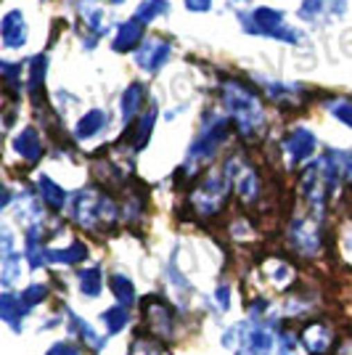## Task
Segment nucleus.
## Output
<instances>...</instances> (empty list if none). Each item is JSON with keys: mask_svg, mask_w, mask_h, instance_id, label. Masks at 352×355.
Listing matches in <instances>:
<instances>
[{"mask_svg": "<svg viewBox=\"0 0 352 355\" xmlns=\"http://www.w3.org/2000/svg\"><path fill=\"white\" fill-rule=\"evenodd\" d=\"M16 148H19V151H21V157H27L30 162L40 157V144H37V138H35L32 130H27V133L16 141Z\"/></svg>", "mask_w": 352, "mask_h": 355, "instance_id": "obj_8", "label": "nucleus"}, {"mask_svg": "<svg viewBox=\"0 0 352 355\" xmlns=\"http://www.w3.org/2000/svg\"><path fill=\"white\" fill-rule=\"evenodd\" d=\"M337 355H352V340L342 342V345H339V350H337Z\"/></svg>", "mask_w": 352, "mask_h": 355, "instance_id": "obj_15", "label": "nucleus"}, {"mask_svg": "<svg viewBox=\"0 0 352 355\" xmlns=\"http://www.w3.org/2000/svg\"><path fill=\"white\" fill-rule=\"evenodd\" d=\"M40 191H43L45 202L48 205H53V207H64V202H67V193L61 191L59 186L53 183V180H48V178H40Z\"/></svg>", "mask_w": 352, "mask_h": 355, "instance_id": "obj_5", "label": "nucleus"}, {"mask_svg": "<svg viewBox=\"0 0 352 355\" xmlns=\"http://www.w3.org/2000/svg\"><path fill=\"white\" fill-rule=\"evenodd\" d=\"M143 315H146L148 329L157 337H170L173 334V308L159 300V297H146L143 300Z\"/></svg>", "mask_w": 352, "mask_h": 355, "instance_id": "obj_1", "label": "nucleus"}, {"mask_svg": "<svg viewBox=\"0 0 352 355\" xmlns=\"http://www.w3.org/2000/svg\"><path fill=\"white\" fill-rule=\"evenodd\" d=\"M347 175H350V180H352V159L347 162Z\"/></svg>", "mask_w": 352, "mask_h": 355, "instance_id": "obj_17", "label": "nucleus"}, {"mask_svg": "<svg viewBox=\"0 0 352 355\" xmlns=\"http://www.w3.org/2000/svg\"><path fill=\"white\" fill-rule=\"evenodd\" d=\"M132 355H157V347H151V345H143V342H138V345L132 347Z\"/></svg>", "mask_w": 352, "mask_h": 355, "instance_id": "obj_14", "label": "nucleus"}, {"mask_svg": "<svg viewBox=\"0 0 352 355\" xmlns=\"http://www.w3.org/2000/svg\"><path fill=\"white\" fill-rule=\"evenodd\" d=\"M80 286H82V295L96 297L101 292V270L98 268H88L80 273Z\"/></svg>", "mask_w": 352, "mask_h": 355, "instance_id": "obj_4", "label": "nucleus"}, {"mask_svg": "<svg viewBox=\"0 0 352 355\" xmlns=\"http://www.w3.org/2000/svg\"><path fill=\"white\" fill-rule=\"evenodd\" d=\"M289 146H292V154L297 159H305L310 151H313V138L308 133H294V138L289 141Z\"/></svg>", "mask_w": 352, "mask_h": 355, "instance_id": "obj_9", "label": "nucleus"}, {"mask_svg": "<svg viewBox=\"0 0 352 355\" xmlns=\"http://www.w3.org/2000/svg\"><path fill=\"white\" fill-rule=\"evenodd\" d=\"M331 340H334V334L328 331V326L323 324H310L302 331V342L313 355H326V350L331 347Z\"/></svg>", "mask_w": 352, "mask_h": 355, "instance_id": "obj_2", "label": "nucleus"}, {"mask_svg": "<svg viewBox=\"0 0 352 355\" xmlns=\"http://www.w3.org/2000/svg\"><path fill=\"white\" fill-rule=\"evenodd\" d=\"M218 300L222 302V308H228V289H225V286H220V292H218Z\"/></svg>", "mask_w": 352, "mask_h": 355, "instance_id": "obj_16", "label": "nucleus"}, {"mask_svg": "<svg viewBox=\"0 0 352 355\" xmlns=\"http://www.w3.org/2000/svg\"><path fill=\"white\" fill-rule=\"evenodd\" d=\"M101 125H103L101 112H93V114H90L88 119H82V122H80V135H82V138H88V135L96 133V130H98Z\"/></svg>", "mask_w": 352, "mask_h": 355, "instance_id": "obj_11", "label": "nucleus"}, {"mask_svg": "<svg viewBox=\"0 0 352 355\" xmlns=\"http://www.w3.org/2000/svg\"><path fill=\"white\" fill-rule=\"evenodd\" d=\"M43 300H45V286H40V284H32L30 289H24V295H21V302H24L27 308L43 302Z\"/></svg>", "mask_w": 352, "mask_h": 355, "instance_id": "obj_12", "label": "nucleus"}, {"mask_svg": "<svg viewBox=\"0 0 352 355\" xmlns=\"http://www.w3.org/2000/svg\"><path fill=\"white\" fill-rule=\"evenodd\" d=\"M0 311H3V318L11 326H19V318L27 313V305L21 302V297L16 300L11 295H3V302H0Z\"/></svg>", "mask_w": 352, "mask_h": 355, "instance_id": "obj_3", "label": "nucleus"}, {"mask_svg": "<svg viewBox=\"0 0 352 355\" xmlns=\"http://www.w3.org/2000/svg\"><path fill=\"white\" fill-rule=\"evenodd\" d=\"M112 292L117 295V300L122 305H130L135 300V292H132V282L125 279V276H112Z\"/></svg>", "mask_w": 352, "mask_h": 355, "instance_id": "obj_6", "label": "nucleus"}, {"mask_svg": "<svg viewBox=\"0 0 352 355\" xmlns=\"http://www.w3.org/2000/svg\"><path fill=\"white\" fill-rule=\"evenodd\" d=\"M127 318H130L127 308H109V311L103 313V321H106V326H109L112 334L122 331V326L127 324Z\"/></svg>", "mask_w": 352, "mask_h": 355, "instance_id": "obj_7", "label": "nucleus"}, {"mask_svg": "<svg viewBox=\"0 0 352 355\" xmlns=\"http://www.w3.org/2000/svg\"><path fill=\"white\" fill-rule=\"evenodd\" d=\"M45 355H80V350H77V347H72V345H64V342H59V345H53V347H51Z\"/></svg>", "mask_w": 352, "mask_h": 355, "instance_id": "obj_13", "label": "nucleus"}, {"mask_svg": "<svg viewBox=\"0 0 352 355\" xmlns=\"http://www.w3.org/2000/svg\"><path fill=\"white\" fill-rule=\"evenodd\" d=\"M82 257H85V247H82V244H72L69 250H61L51 254V260H61V263H69V266H72V263H80Z\"/></svg>", "mask_w": 352, "mask_h": 355, "instance_id": "obj_10", "label": "nucleus"}]
</instances>
